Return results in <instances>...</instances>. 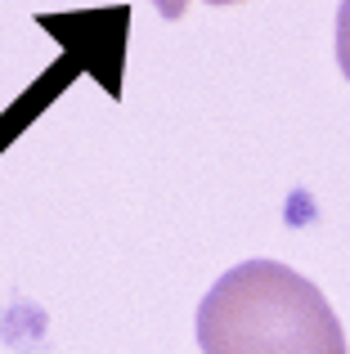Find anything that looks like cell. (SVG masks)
Here are the masks:
<instances>
[{
    "mask_svg": "<svg viewBox=\"0 0 350 354\" xmlns=\"http://www.w3.org/2000/svg\"><path fill=\"white\" fill-rule=\"evenodd\" d=\"M202 354H346L328 296L279 260H243L198 305Z\"/></svg>",
    "mask_w": 350,
    "mask_h": 354,
    "instance_id": "1",
    "label": "cell"
},
{
    "mask_svg": "<svg viewBox=\"0 0 350 354\" xmlns=\"http://www.w3.org/2000/svg\"><path fill=\"white\" fill-rule=\"evenodd\" d=\"M337 63H342V77L350 81V0H342V9H337Z\"/></svg>",
    "mask_w": 350,
    "mask_h": 354,
    "instance_id": "2",
    "label": "cell"
},
{
    "mask_svg": "<svg viewBox=\"0 0 350 354\" xmlns=\"http://www.w3.org/2000/svg\"><path fill=\"white\" fill-rule=\"evenodd\" d=\"M158 5L162 18H184V9H189V0H153ZM207 5H243V0H207Z\"/></svg>",
    "mask_w": 350,
    "mask_h": 354,
    "instance_id": "3",
    "label": "cell"
}]
</instances>
